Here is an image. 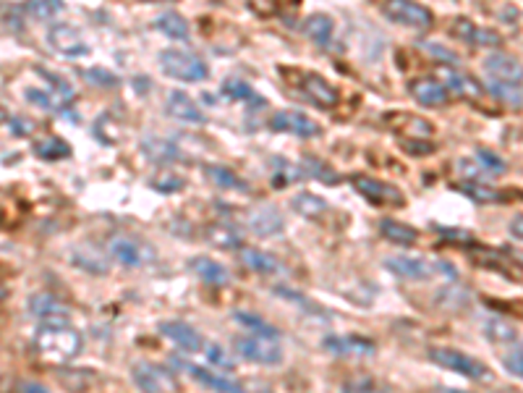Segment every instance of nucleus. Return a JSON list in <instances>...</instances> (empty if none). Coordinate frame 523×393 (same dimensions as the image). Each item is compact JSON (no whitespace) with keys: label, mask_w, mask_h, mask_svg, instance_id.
Returning <instances> with one entry per match:
<instances>
[{"label":"nucleus","mask_w":523,"mask_h":393,"mask_svg":"<svg viewBox=\"0 0 523 393\" xmlns=\"http://www.w3.org/2000/svg\"><path fill=\"white\" fill-rule=\"evenodd\" d=\"M32 347L45 365H69L82 354L84 339L69 320H47L34 330Z\"/></svg>","instance_id":"1"},{"label":"nucleus","mask_w":523,"mask_h":393,"mask_svg":"<svg viewBox=\"0 0 523 393\" xmlns=\"http://www.w3.org/2000/svg\"><path fill=\"white\" fill-rule=\"evenodd\" d=\"M160 66L162 71L170 76V79H179V82H189V84H199L209 79V66L199 55L189 53V50H179V47H170V50H162L160 55Z\"/></svg>","instance_id":"2"},{"label":"nucleus","mask_w":523,"mask_h":393,"mask_svg":"<svg viewBox=\"0 0 523 393\" xmlns=\"http://www.w3.org/2000/svg\"><path fill=\"white\" fill-rule=\"evenodd\" d=\"M430 359H432L437 368L458 372V375H463V378H471V380H489V378H492V372H489V368H487L481 359L469 357V354H463V351H458V349L434 347L430 349Z\"/></svg>","instance_id":"3"},{"label":"nucleus","mask_w":523,"mask_h":393,"mask_svg":"<svg viewBox=\"0 0 523 393\" xmlns=\"http://www.w3.org/2000/svg\"><path fill=\"white\" fill-rule=\"evenodd\" d=\"M236 354L247 362L254 365H265V368H273L283 362V347H280V339H267V336H238L236 341Z\"/></svg>","instance_id":"4"},{"label":"nucleus","mask_w":523,"mask_h":393,"mask_svg":"<svg viewBox=\"0 0 523 393\" xmlns=\"http://www.w3.org/2000/svg\"><path fill=\"white\" fill-rule=\"evenodd\" d=\"M108 252L113 257L118 265H123V268H131V270H137V268H144V265H150L152 260H155V250L144 241V239H137V236H113L111 241H108Z\"/></svg>","instance_id":"5"},{"label":"nucleus","mask_w":523,"mask_h":393,"mask_svg":"<svg viewBox=\"0 0 523 393\" xmlns=\"http://www.w3.org/2000/svg\"><path fill=\"white\" fill-rule=\"evenodd\" d=\"M131 380L141 393H179V378L155 362H137L131 368Z\"/></svg>","instance_id":"6"},{"label":"nucleus","mask_w":523,"mask_h":393,"mask_svg":"<svg viewBox=\"0 0 523 393\" xmlns=\"http://www.w3.org/2000/svg\"><path fill=\"white\" fill-rule=\"evenodd\" d=\"M383 11H385L390 22L416 29V32H427V29H432L434 24L432 11L427 5L416 3V0H385Z\"/></svg>","instance_id":"7"},{"label":"nucleus","mask_w":523,"mask_h":393,"mask_svg":"<svg viewBox=\"0 0 523 393\" xmlns=\"http://www.w3.org/2000/svg\"><path fill=\"white\" fill-rule=\"evenodd\" d=\"M351 184L372 205H380V208H403L406 205L403 192L398 186L387 184V182L372 179V176H364V173H354Z\"/></svg>","instance_id":"8"},{"label":"nucleus","mask_w":523,"mask_h":393,"mask_svg":"<svg viewBox=\"0 0 523 393\" xmlns=\"http://www.w3.org/2000/svg\"><path fill=\"white\" fill-rule=\"evenodd\" d=\"M484 71L489 76V82L495 84H508V87H518L523 90V64L518 58H513L510 53H489L484 58Z\"/></svg>","instance_id":"9"},{"label":"nucleus","mask_w":523,"mask_h":393,"mask_svg":"<svg viewBox=\"0 0 523 393\" xmlns=\"http://www.w3.org/2000/svg\"><path fill=\"white\" fill-rule=\"evenodd\" d=\"M385 270H390L392 276L403 278V280H424L440 270H453V268H448L445 262H427L421 257L392 255L385 260Z\"/></svg>","instance_id":"10"},{"label":"nucleus","mask_w":523,"mask_h":393,"mask_svg":"<svg viewBox=\"0 0 523 393\" xmlns=\"http://www.w3.org/2000/svg\"><path fill=\"white\" fill-rule=\"evenodd\" d=\"M47 43L55 53L66 55V58H82V55H90V45L87 40L82 37V32L71 24H53L47 29Z\"/></svg>","instance_id":"11"},{"label":"nucleus","mask_w":523,"mask_h":393,"mask_svg":"<svg viewBox=\"0 0 523 393\" xmlns=\"http://www.w3.org/2000/svg\"><path fill=\"white\" fill-rule=\"evenodd\" d=\"M270 129L277 134H294L301 139H315L322 134V126H319L315 118H309L306 113H298V111H277L270 116Z\"/></svg>","instance_id":"12"},{"label":"nucleus","mask_w":523,"mask_h":393,"mask_svg":"<svg viewBox=\"0 0 523 393\" xmlns=\"http://www.w3.org/2000/svg\"><path fill=\"white\" fill-rule=\"evenodd\" d=\"M160 333L186 354H202L205 351V336L194 328V325L183 323V320H165L160 323Z\"/></svg>","instance_id":"13"},{"label":"nucleus","mask_w":523,"mask_h":393,"mask_svg":"<svg viewBox=\"0 0 523 393\" xmlns=\"http://www.w3.org/2000/svg\"><path fill=\"white\" fill-rule=\"evenodd\" d=\"M301 93H304L306 100H312L317 108H324V111H330V108H335V105L341 103L338 90H335L324 76L315 74V71H306V74L301 76Z\"/></svg>","instance_id":"14"},{"label":"nucleus","mask_w":523,"mask_h":393,"mask_svg":"<svg viewBox=\"0 0 523 393\" xmlns=\"http://www.w3.org/2000/svg\"><path fill=\"white\" fill-rule=\"evenodd\" d=\"M247 226H249V231L254 236H262V239L275 236V233H280L286 229L283 215H280V210L275 208V205H257V208H251L247 212Z\"/></svg>","instance_id":"15"},{"label":"nucleus","mask_w":523,"mask_h":393,"mask_svg":"<svg viewBox=\"0 0 523 393\" xmlns=\"http://www.w3.org/2000/svg\"><path fill=\"white\" fill-rule=\"evenodd\" d=\"M173 365H181V370H186L194 380H199L202 386H207L209 391L215 393H247L236 380H230L226 375H220V372L215 370H207V368H197V365H191V362H183L179 357H173L170 359Z\"/></svg>","instance_id":"16"},{"label":"nucleus","mask_w":523,"mask_h":393,"mask_svg":"<svg viewBox=\"0 0 523 393\" xmlns=\"http://www.w3.org/2000/svg\"><path fill=\"white\" fill-rule=\"evenodd\" d=\"M387 129H392L395 134L409 139H427L434 132V126L421 116H411V113H403V111H390L385 116Z\"/></svg>","instance_id":"17"},{"label":"nucleus","mask_w":523,"mask_h":393,"mask_svg":"<svg viewBox=\"0 0 523 393\" xmlns=\"http://www.w3.org/2000/svg\"><path fill=\"white\" fill-rule=\"evenodd\" d=\"M458 40H463L466 45H481V47H500L502 37L495 32V29H484V26H477L471 19H463L458 16L450 26Z\"/></svg>","instance_id":"18"},{"label":"nucleus","mask_w":523,"mask_h":393,"mask_svg":"<svg viewBox=\"0 0 523 393\" xmlns=\"http://www.w3.org/2000/svg\"><path fill=\"white\" fill-rule=\"evenodd\" d=\"M411 97L424 105V108H440L450 100V93L448 87L440 82V79H430V76H421V79H413L409 84Z\"/></svg>","instance_id":"19"},{"label":"nucleus","mask_w":523,"mask_h":393,"mask_svg":"<svg viewBox=\"0 0 523 393\" xmlns=\"http://www.w3.org/2000/svg\"><path fill=\"white\" fill-rule=\"evenodd\" d=\"M26 309L37 318V320H69V307L58 297L47 294V291H40V294H32L26 300Z\"/></svg>","instance_id":"20"},{"label":"nucleus","mask_w":523,"mask_h":393,"mask_svg":"<svg viewBox=\"0 0 523 393\" xmlns=\"http://www.w3.org/2000/svg\"><path fill=\"white\" fill-rule=\"evenodd\" d=\"M322 347L338 357H369L377 351L374 341H369L364 336H327Z\"/></svg>","instance_id":"21"},{"label":"nucleus","mask_w":523,"mask_h":393,"mask_svg":"<svg viewBox=\"0 0 523 393\" xmlns=\"http://www.w3.org/2000/svg\"><path fill=\"white\" fill-rule=\"evenodd\" d=\"M165 111L168 116L179 118L183 123H194V126H205L207 116L205 111L189 97L186 93H170L165 100Z\"/></svg>","instance_id":"22"},{"label":"nucleus","mask_w":523,"mask_h":393,"mask_svg":"<svg viewBox=\"0 0 523 393\" xmlns=\"http://www.w3.org/2000/svg\"><path fill=\"white\" fill-rule=\"evenodd\" d=\"M440 79H442V84L448 87V93L460 94V97L477 100V97H481V93H484V87L479 84L471 74L455 69V66H445V69L440 71Z\"/></svg>","instance_id":"23"},{"label":"nucleus","mask_w":523,"mask_h":393,"mask_svg":"<svg viewBox=\"0 0 523 393\" xmlns=\"http://www.w3.org/2000/svg\"><path fill=\"white\" fill-rule=\"evenodd\" d=\"M141 152L147 155L150 162H158V165H168V162L181 161V150L176 142L170 139L158 137V134H150V137L141 139Z\"/></svg>","instance_id":"24"},{"label":"nucleus","mask_w":523,"mask_h":393,"mask_svg":"<svg viewBox=\"0 0 523 393\" xmlns=\"http://www.w3.org/2000/svg\"><path fill=\"white\" fill-rule=\"evenodd\" d=\"M238 255H241V262H244L249 270L259 273V276H275V273L283 270L280 260L270 255V252H265V250H259V247H241Z\"/></svg>","instance_id":"25"},{"label":"nucleus","mask_w":523,"mask_h":393,"mask_svg":"<svg viewBox=\"0 0 523 393\" xmlns=\"http://www.w3.org/2000/svg\"><path fill=\"white\" fill-rule=\"evenodd\" d=\"M189 268H191L194 276L209 283V286H228V280H230V273H228L226 265L212 260V257H191Z\"/></svg>","instance_id":"26"},{"label":"nucleus","mask_w":523,"mask_h":393,"mask_svg":"<svg viewBox=\"0 0 523 393\" xmlns=\"http://www.w3.org/2000/svg\"><path fill=\"white\" fill-rule=\"evenodd\" d=\"M301 29H304V34L317 47H330L333 37H335V22H333L327 14H312V16H306V22H304Z\"/></svg>","instance_id":"27"},{"label":"nucleus","mask_w":523,"mask_h":393,"mask_svg":"<svg viewBox=\"0 0 523 393\" xmlns=\"http://www.w3.org/2000/svg\"><path fill=\"white\" fill-rule=\"evenodd\" d=\"M380 233H383V239H387L390 244H398V247H411L419 241V231L403 221H395V218H383Z\"/></svg>","instance_id":"28"},{"label":"nucleus","mask_w":523,"mask_h":393,"mask_svg":"<svg viewBox=\"0 0 523 393\" xmlns=\"http://www.w3.org/2000/svg\"><path fill=\"white\" fill-rule=\"evenodd\" d=\"M205 173L207 179H209V184H215L218 189H223V192H249V184H247L236 171L226 168V165H218V162L205 165Z\"/></svg>","instance_id":"29"},{"label":"nucleus","mask_w":523,"mask_h":393,"mask_svg":"<svg viewBox=\"0 0 523 393\" xmlns=\"http://www.w3.org/2000/svg\"><path fill=\"white\" fill-rule=\"evenodd\" d=\"M291 208L296 210L301 218H306V221H322L324 215H327V202L317 197V194H312V192H298L296 197L291 200Z\"/></svg>","instance_id":"30"},{"label":"nucleus","mask_w":523,"mask_h":393,"mask_svg":"<svg viewBox=\"0 0 523 393\" xmlns=\"http://www.w3.org/2000/svg\"><path fill=\"white\" fill-rule=\"evenodd\" d=\"M207 241H209L212 247H220V250H241V247H244L238 229L226 223V221L212 223V226L207 229Z\"/></svg>","instance_id":"31"},{"label":"nucleus","mask_w":523,"mask_h":393,"mask_svg":"<svg viewBox=\"0 0 523 393\" xmlns=\"http://www.w3.org/2000/svg\"><path fill=\"white\" fill-rule=\"evenodd\" d=\"M481 330H484V336L492 341V344H508V347H513L516 341H518V330H516V325L508 323V320H502V318H489V320H484L481 323Z\"/></svg>","instance_id":"32"},{"label":"nucleus","mask_w":523,"mask_h":393,"mask_svg":"<svg viewBox=\"0 0 523 393\" xmlns=\"http://www.w3.org/2000/svg\"><path fill=\"white\" fill-rule=\"evenodd\" d=\"M155 26H158L165 37H170V40H181V43H186V40L191 37L189 22L183 19L181 14H176V11H165V14H160L158 19H155Z\"/></svg>","instance_id":"33"},{"label":"nucleus","mask_w":523,"mask_h":393,"mask_svg":"<svg viewBox=\"0 0 523 393\" xmlns=\"http://www.w3.org/2000/svg\"><path fill=\"white\" fill-rule=\"evenodd\" d=\"M34 155L43 161H66L71 158V144L61 137H43L34 142Z\"/></svg>","instance_id":"34"},{"label":"nucleus","mask_w":523,"mask_h":393,"mask_svg":"<svg viewBox=\"0 0 523 393\" xmlns=\"http://www.w3.org/2000/svg\"><path fill=\"white\" fill-rule=\"evenodd\" d=\"M233 320L238 325H244L249 330L251 336H267V339H280V330L270 325L267 320L251 315V312H233Z\"/></svg>","instance_id":"35"},{"label":"nucleus","mask_w":523,"mask_h":393,"mask_svg":"<svg viewBox=\"0 0 523 393\" xmlns=\"http://www.w3.org/2000/svg\"><path fill=\"white\" fill-rule=\"evenodd\" d=\"M301 179H306L304 165H294V162L275 158L273 161V184L275 186H288V184H294V182H301Z\"/></svg>","instance_id":"36"},{"label":"nucleus","mask_w":523,"mask_h":393,"mask_svg":"<svg viewBox=\"0 0 523 393\" xmlns=\"http://www.w3.org/2000/svg\"><path fill=\"white\" fill-rule=\"evenodd\" d=\"M455 189L460 192V194H466L469 200H474V202H481V205H487V202H500L502 192L498 189H492L489 184H479V182H466V184H455Z\"/></svg>","instance_id":"37"},{"label":"nucleus","mask_w":523,"mask_h":393,"mask_svg":"<svg viewBox=\"0 0 523 393\" xmlns=\"http://www.w3.org/2000/svg\"><path fill=\"white\" fill-rule=\"evenodd\" d=\"M220 93H223V97H228V100H241V103H257V105H265V100L254 93V87L247 84V82H241V79H228Z\"/></svg>","instance_id":"38"},{"label":"nucleus","mask_w":523,"mask_h":393,"mask_svg":"<svg viewBox=\"0 0 523 393\" xmlns=\"http://www.w3.org/2000/svg\"><path fill=\"white\" fill-rule=\"evenodd\" d=\"M202 354L207 357V365H209L215 372H226L228 375V372L236 370V362L230 359V354H228L220 344H209V341H207Z\"/></svg>","instance_id":"39"},{"label":"nucleus","mask_w":523,"mask_h":393,"mask_svg":"<svg viewBox=\"0 0 523 393\" xmlns=\"http://www.w3.org/2000/svg\"><path fill=\"white\" fill-rule=\"evenodd\" d=\"M304 171H306V176H315L322 184H341V176H338L330 165L319 162L317 158H306V161H304Z\"/></svg>","instance_id":"40"},{"label":"nucleus","mask_w":523,"mask_h":393,"mask_svg":"<svg viewBox=\"0 0 523 393\" xmlns=\"http://www.w3.org/2000/svg\"><path fill=\"white\" fill-rule=\"evenodd\" d=\"M26 11L34 19H53L63 11V0H26Z\"/></svg>","instance_id":"41"},{"label":"nucleus","mask_w":523,"mask_h":393,"mask_svg":"<svg viewBox=\"0 0 523 393\" xmlns=\"http://www.w3.org/2000/svg\"><path fill=\"white\" fill-rule=\"evenodd\" d=\"M474 161L489 173V176H498V173H502L508 165H505V161H502L498 152H492V150H487V147H479L477 155H474Z\"/></svg>","instance_id":"42"},{"label":"nucleus","mask_w":523,"mask_h":393,"mask_svg":"<svg viewBox=\"0 0 523 393\" xmlns=\"http://www.w3.org/2000/svg\"><path fill=\"white\" fill-rule=\"evenodd\" d=\"M419 47L430 55V58H434V61H440V64H445V66H455L458 64V55H455L453 50H448V47L442 45V43H419Z\"/></svg>","instance_id":"43"},{"label":"nucleus","mask_w":523,"mask_h":393,"mask_svg":"<svg viewBox=\"0 0 523 393\" xmlns=\"http://www.w3.org/2000/svg\"><path fill=\"white\" fill-rule=\"evenodd\" d=\"M487 90L495 94L498 100L508 103V105H523V90H518V87H508V84H495V82H489Z\"/></svg>","instance_id":"44"},{"label":"nucleus","mask_w":523,"mask_h":393,"mask_svg":"<svg viewBox=\"0 0 523 393\" xmlns=\"http://www.w3.org/2000/svg\"><path fill=\"white\" fill-rule=\"evenodd\" d=\"M341 393H380V386L366 375H356V378H348L343 383Z\"/></svg>","instance_id":"45"},{"label":"nucleus","mask_w":523,"mask_h":393,"mask_svg":"<svg viewBox=\"0 0 523 393\" xmlns=\"http://www.w3.org/2000/svg\"><path fill=\"white\" fill-rule=\"evenodd\" d=\"M82 76L94 87H118V76L105 69H82Z\"/></svg>","instance_id":"46"},{"label":"nucleus","mask_w":523,"mask_h":393,"mask_svg":"<svg viewBox=\"0 0 523 393\" xmlns=\"http://www.w3.org/2000/svg\"><path fill=\"white\" fill-rule=\"evenodd\" d=\"M502 365L505 370L516 378H523V347H510V351L502 354Z\"/></svg>","instance_id":"47"},{"label":"nucleus","mask_w":523,"mask_h":393,"mask_svg":"<svg viewBox=\"0 0 523 393\" xmlns=\"http://www.w3.org/2000/svg\"><path fill=\"white\" fill-rule=\"evenodd\" d=\"M183 186H186V182H183L181 176H176V173H160L158 179H152V189L165 192V194L179 192V189H183Z\"/></svg>","instance_id":"48"},{"label":"nucleus","mask_w":523,"mask_h":393,"mask_svg":"<svg viewBox=\"0 0 523 393\" xmlns=\"http://www.w3.org/2000/svg\"><path fill=\"white\" fill-rule=\"evenodd\" d=\"M401 147H403L409 155H413V158H424V155L434 152V144L430 139H403Z\"/></svg>","instance_id":"49"},{"label":"nucleus","mask_w":523,"mask_h":393,"mask_svg":"<svg viewBox=\"0 0 523 393\" xmlns=\"http://www.w3.org/2000/svg\"><path fill=\"white\" fill-rule=\"evenodd\" d=\"M19 393H50L45 386H40V383H34V380H22L19 383Z\"/></svg>","instance_id":"50"},{"label":"nucleus","mask_w":523,"mask_h":393,"mask_svg":"<svg viewBox=\"0 0 523 393\" xmlns=\"http://www.w3.org/2000/svg\"><path fill=\"white\" fill-rule=\"evenodd\" d=\"M508 229H510V233H513L516 239H521L523 241V215H516V218L510 221V226H508Z\"/></svg>","instance_id":"51"},{"label":"nucleus","mask_w":523,"mask_h":393,"mask_svg":"<svg viewBox=\"0 0 523 393\" xmlns=\"http://www.w3.org/2000/svg\"><path fill=\"white\" fill-rule=\"evenodd\" d=\"M434 393H466V391H458V388H445V386H440V388H434Z\"/></svg>","instance_id":"52"},{"label":"nucleus","mask_w":523,"mask_h":393,"mask_svg":"<svg viewBox=\"0 0 523 393\" xmlns=\"http://www.w3.org/2000/svg\"><path fill=\"white\" fill-rule=\"evenodd\" d=\"M5 297H8V289H5V286H3V283H0V301L5 300Z\"/></svg>","instance_id":"53"},{"label":"nucleus","mask_w":523,"mask_h":393,"mask_svg":"<svg viewBox=\"0 0 523 393\" xmlns=\"http://www.w3.org/2000/svg\"><path fill=\"white\" fill-rule=\"evenodd\" d=\"M257 393H273V391H270V388H259V391H257Z\"/></svg>","instance_id":"54"}]
</instances>
